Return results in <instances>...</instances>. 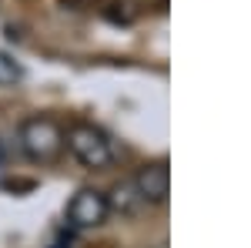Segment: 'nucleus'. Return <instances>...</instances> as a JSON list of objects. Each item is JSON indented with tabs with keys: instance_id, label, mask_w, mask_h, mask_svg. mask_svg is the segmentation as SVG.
<instances>
[{
	"instance_id": "2",
	"label": "nucleus",
	"mask_w": 251,
	"mask_h": 248,
	"mask_svg": "<svg viewBox=\"0 0 251 248\" xmlns=\"http://www.w3.org/2000/svg\"><path fill=\"white\" fill-rule=\"evenodd\" d=\"M64 148L74 154V161L100 171V168H111L114 165V141L107 138V131H100L91 121H77L64 131Z\"/></svg>"
},
{
	"instance_id": "4",
	"label": "nucleus",
	"mask_w": 251,
	"mask_h": 248,
	"mask_svg": "<svg viewBox=\"0 0 251 248\" xmlns=\"http://www.w3.org/2000/svg\"><path fill=\"white\" fill-rule=\"evenodd\" d=\"M131 185H134L137 198H141L144 205H164L168 194H171V168H168V161L161 158V161L141 165V171L134 174Z\"/></svg>"
},
{
	"instance_id": "6",
	"label": "nucleus",
	"mask_w": 251,
	"mask_h": 248,
	"mask_svg": "<svg viewBox=\"0 0 251 248\" xmlns=\"http://www.w3.org/2000/svg\"><path fill=\"white\" fill-rule=\"evenodd\" d=\"M7 171H10V154H7V144L0 138V185L7 181Z\"/></svg>"
},
{
	"instance_id": "7",
	"label": "nucleus",
	"mask_w": 251,
	"mask_h": 248,
	"mask_svg": "<svg viewBox=\"0 0 251 248\" xmlns=\"http://www.w3.org/2000/svg\"><path fill=\"white\" fill-rule=\"evenodd\" d=\"M54 248H71V245H64V238H57V242H54Z\"/></svg>"
},
{
	"instance_id": "5",
	"label": "nucleus",
	"mask_w": 251,
	"mask_h": 248,
	"mask_svg": "<svg viewBox=\"0 0 251 248\" xmlns=\"http://www.w3.org/2000/svg\"><path fill=\"white\" fill-rule=\"evenodd\" d=\"M20 77H24V67H20V64L10 57V54H3V51H0V87L17 84Z\"/></svg>"
},
{
	"instance_id": "3",
	"label": "nucleus",
	"mask_w": 251,
	"mask_h": 248,
	"mask_svg": "<svg viewBox=\"0 0 251 248\" xmlns=\"http://www.w3.org/2000/svg\"><path fill=\"white\" fill-rule=\"evenodd\" d=\"M111 215V198L97 188H80L71 201H67V228L74 231H87V228H100Z\"/></svg>"
},
{
	"instance_id": "1",
	"label": "nucleus",
	"mask_w": 251,
	"mask_h": 248,
	"mask_svg": "<svg viewBox=\"0 0 251 248\" xmlns=\"http://www.w3.org/2000/svg\"><path fill=\"white\" fill-rule=\"evenodd\" d=\"M17 144L27 161L34 165H54L64 154V128L54 117L47 114H34L27 121H20L17 128Z\"/></svg>"
}]
</instances>
